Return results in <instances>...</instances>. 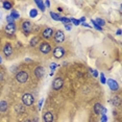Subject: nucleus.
Instances as JSON below:
<instances>
[{"label":"nucleus","instance_id":"nucleus-37","mask_svg":"<svg viewBox=\"0 0 122 122\" xmlns=\"http://www.w3.org/2000/svg\"><path fill=\"white\" fill-rule=\"evenodd\" d=\"M116 35H117V36H121V29H118L117 32H116Z\"/></svg>","mask_w":122,"mask_h":122},{"label":"nucleus","instance_id":"nucleus-10","mask_svg":"<svg viewBox=\"0 0 122 122\" xmlns=\"http://www.w3.org/2000/svg\"><path fill=\"white\" fill-rule=\"evenodd\" d=\"M107 86H109V88L111 89L112 91H117L118 89H119V85H118V82L116 81L115 79H112V78H109V79H107V82H105Z\"/></svg>","mask_w":122,"mask_h":122},{"label":"nucleus","instance_id":"nucleus-23","mask_svg":"<svg viewBox=\"0 0 122 122\" xmlns=\"http://www.w3.org/2000/svg\"><path fill=\"white\" fill-rule=\"evenodd\" d=\"M37 16H38V10H37L32 9V10H29V17L30 18H36Z\"/></svg>","mask_w":122,"mask_h":122},{"label":"nucleus","instance_id":"nucleus-39","mask_svg":"<svg viewBox=\"0 0 122 122\" xmlns=\"http://www.w3.org/2000/svg\"><path fill=\"white\" fill-rule=\"evenodd\" d=\"M23 122H31V121H30V120H28V119H27V120H24Z\"/></svg>","mask_w":122,"mask_h":122},{"label":"nucleus","instance_id":"nucleus-7","mask_svg":"<svg viewBox=\"0 0 122 122\" xmlns=\"http://www.w3.org/2000/svg\"><path fill=\"white\" fill-rule=\"evenodd\" d=\"M16 30H17V26H16V23H9L6 24L4 28V31L6 35L9 36H14L16 34Z\"/></svg>","mask_w":122,"mask_h":122},{"label":"nucleus","instance_id":"nucleus-6","mask_svg":"<svg viewBox=\"0 0 122 122\" xmlns=\"http://www.w3.org/2000/svg\"><path fill=\"white\" fill-rule=\"evenodd\" d=\"M53 40L55 43L61 44L65 41V34H64L63 30H56L53 34Z\"/></svg>","mask_w":122,"mask_h":122},{"label":"nucleus","instance_id":"nucleus-24","mask_svg":"<svg viewBox=\"0 0 122 122\" xmlns=\"http://www.w3.org/2000/svg\"><path fill=\"white\" fill-rule=\"evenodd\" d=\"M16 111H17L19 114H21V113L25 112V109H24L23 105H17V107H16Z\"/></svg>","mask_w":122,"mask_h":122},{"label":"nucleus","instance_id":"nucleus-8","mask_svg":"<svg viewBox=\"0 0 122 122\" xmlns=\"http://www.w3.org/2000/svg\"><path fill=\"white\" fill-rule=\"evenodd\" d=\"M13 46L10 43H6L5 45L3 46V49H2V52H3L4 56L5 57H10V55L13 54Z\"/></svg>","mask_w":122,"mask_h":122},{"label":"nucleus","instance_id":"nucleus-26","mask_svg":"<svg viewBox=\"0 0 122 122\" xmlns=\"http://www.w3.org/2000/svg\"><path fill=\"white\" fill-rule=\"evenodd\" d=\"M61 22H63V23L64 24H69V23H70V19H69V18H66V17H61V20H60Z\"/></svg>","mask_w":122,"mask_h":122},{"label":"nucleus","instance_id":"nucleus-38","mask_svg":"<svg viewBox=\"0 0 122 122\" xmlns=\"http://www.w3.org/2000/svg\"><path fill=\"white\" fill-rule=\"evenodd\" d=\"M2 78H3V73H2V72L0 71V81L2 80Z\"/></svg>","mask_w":122,"mask_h":122},{"label":"nucleus","instance_id":"nucleus-22","mask_svg":"<svg viewBox=\"0 0 122 122\" xmlns=\"http://www.w3.org/2000/svg\"><path fill=\"white\" fill-rule=\"evenodd\" d=\"M95 22L97 23V25L100 26V27H103L105 25V21L102 20V19H100V18H97L96 20H95Z\"/></svg>","mask_w":122,"mask_h":122},{"label":"nucleus","instance_id":"nucleus-2","mask_svg":"<svg viewBox=\"0 0 122 122\" xmlns=\"http://www.w3.org/2000/svg\"><path fill=\"white\" fill-rule=\"evenodd\" d=\"M21 28H22V31L24 32L25 36H28L32 30V23L30 21H23L21 24Z\"/></svg>","mask_w":122,"mask_h":122},{"label":"nucleus","instance_id":"nucleus-5","mask_svg":"<svg viewBox=\"0 0 122 122\" xmlns=\"http://www.w3.org/2000/svg\"><path fill=\"white\" fill-rule=\"evenodd\" d=\"M52 54H53V57H55V59H62L65 55V48H63L61 46L55 47V48L52 49Z\"/></svg>","mask_w":122,"mask_h":122},{"label":"nucleus","instance_id":"nucleus-31","mask_svg":"<svg viewBox=\"0 0 122 122\" xmlns=\"http://www.w3.org/2000/svg\"><path fill=\"white\" fill-rule=\"evenodd\" d=\"M6 21L9 22V23H15V20H14V19L10 17V15H7V16H6Z\"/></svg>","mask_w":122,"mask_h":122},{"label":"nucleus","instance_id":"nucleus-16","mask_svg":"<svg viewBox=\"0 0 122 122\" xmlns=\"http://www.w3.org/2000/svg\"><path fill=\"white\" fill-rule=\"evenodd\" d=\"M102 109H103V107H102L101 103H96L94 105V113H95L96 115H100Z\"/></svg>","mask_w":122,"mask_h":122},{"label":"nucleus","instance_id":"nucleus-4","mask_svg":"<svg viewBox=\"0 0 122 122\" xmlns=\"http://www.w3.org/2000/svg\"><path fill=\"white\" fill-rule=\"evenodd\" d=\"M40 51L42 52L43 54H48L52 51V47L48 42H42L40 44V47H39Z\"/></svg>","mask_w":122,"mask_h":122},{"label":"nucleus","instance_id":"nucleus-27","mask_svg":"<svg viewBox=\"0 0 122 122\" xmlns=\"http://www.w3.org/2000/svg\"><path fill=\"white\" fill-rule=\"evenodd\" d=\"M89 71H90L91 73L93 74V76H94V77H98L99 74H98V71H97V70H95V69H92V68H90V69H89Z\"/></svg>","mask_w":122,"mask_h":122},{"label":"nucleus","instance_id":"nucleus-20","mask_svg":"<svg viewBox=\"0 0 122 122\" xmlns=\"http://www.w3.org/2000/svg\"><path fill=\"white\" fill-rule=\"evenodd\" d=\"M10 17H12L14 20H17V19L20 18V14L18 13V10H12V12H10Z\"/></svg>","mask_w":122,"mask_h":122},{"label":"nucleus","instance_id":"nucleus-17","mask_svg":"<svg viewBox=\"0 0 122 122\" xmlns=\"http://www.w3.org/2000/svg\"><path fill=\"white\" fill-rule=\"evenodd\" d=\"M39 42H40V38L36 36V37L31 38V40L29 41V45L31 46V47H35V46H37V45H38Z\"/></svg>","mask_w":122,"mask_h":122},{"label":"nucleus","instance_id":"nucleus-13","mask_svg":"<svg viewBox=\"0 0 122 122\" xmlns=\"http://www.w3.org/2000/svg\"><path fill=\"white\" fill-rule=\"evenodd\" d=\"M43 119L45 122H52L53 121V115L51 112H45L43 115Z\"/></svg>","mask_w":122,"mask_h":122},{"label":"nucleus","instance_id":"nucleus-32","mask_svg":"<svg viewBox=\"0 0 122 122\" xmlns=\"http://www.w3.org/2000/svg\"><path fill=\"white\" fill-rule=\"evenodd\" d=\"M43 102H44V98H41L40 102H39V105H38V110L41 111V109H42V105H43Z\"/></svg>","mask_w":122,"mask_h":122},{"label":"nucleus","instance_id":"nucleus-19","mask_svg":"<svg viewBox=\"0 0 122 122\" xmlns=\"http://www.w3.org/2000/svg\"><path fill=\"white\" fill-rule=\"evenodd\" d=\"M35 3L37 4V6L39 7V9L41 10V12H45L46 10V7H45V5H44V1H35Z\"/></svg>","mask_w":122,"mask_h":122},{"label":"nucleus","instance_id":"nucleus-29","mask_svg":"<svg viewBox=\"0 0 122 122\" xmlns=\"http://www.w3.org/2000/svg\"><path fill=\"white\" fill-rule=\"evenodd\" d=\"M99 76H100V82L101 84H105L107 82V78H105L103 73H99Z\"/></svg>","mask_w":122,"mask_h":122},{"label":"nucleus","instance_id":"nucleus-25","mask_svg":"<svg viewBox=\"0 0 122 122\" xmlns=\"http://www.w3.org/2000/svg\"><path fill=\"white\" fill-rule=\"evenodd\" d=\"M91 22H92V24H93L94 28H95L96 30H99V31H102V27H100V26H98V25H97V23L95 22V20H91Z\"/></svg>","mask_w":122,"mask_h":122},{"label":"nucleus","instance_id":"nucleus-15","mask_svg":"<svg viewBox=\"0 0 122 122\" xmlns=\"http://www.w3.org/2000/svg\"><path fill=\"white\" fill-rule=\"evenodd\" d=\"M111 102H112V104H113L115 107H120V103H121L120 97H119V96H115V97H113L112 100H111Z\"/></svg>","mask_w":122,"mask_h":122},{"label":"nucleus","instance_id":"nucleus-30","mask_svg":"<svg viewBox=\"0 0 122 122\" xmlns=\"http://www.w3.org/2000/svg\"><path fill=\"white\" fill-rule=\"evenodd\" d=\"M70 21L72 22V23L74 24L75 26H78V25H80V22L77 20V19H74V18H72V19H70Z\"/></svg>","mask_w":122,"mask_h":122},{"label":"nucleus","instance_id":"nucleus-40","mask_svg":"<svg viewBox=\"0 0 122 122\" xmlns=\"http://www.w3.org/2000/svg\"><path fill=\"white\" fill-rule=\"evenodd\" d=\"M2 63V59H1V56H0V64Z\"/></svg>","mask_w":122,"mask_h":122},{"label":"nucleus","instance_id":"nucleus-14","mask_svg":"<svg viewBox=\"0 0 122 122\" xmlns=\"http://www.w3.org/2000/svg\"><path fill=\"white\" fill-rule=\"evenodd\" d=\"M7 109H9V103H7L5 100H1L0 101V112L4 113L6 112Z\"/></svg>","mask_w":122,"mask_h":122},{"label":"nucleus","instance_id":"nucleus-28","mask_svg":"<svg viewBox=\"0 0 122 122\" xmlns=\"http://www.w3.org/2000/svg\"><path fill=\"white\" fill-rule=\"evenodd\" d=\"M57 67H59V65H57V64H55V63H51L50 66H49V68L51 69V72H54V70H55V69H56Z\"/></svg>","mask_w":122,"mask_h":122},{"label":"nucleus","instance_id":"nucleus-3","mask_svg":"<svg viewBox=\"0 0 122 122\" xmlns=\"http://www.w3.org/2000/svg\"><path fill=\"white\" fill-rule=\"evenodd\" d=\"M16 79H17L18 82L20 84H25V82L28 80V73L26 71H20L17 73L16 75Z\"/></svg>","mask_w":122,"mask_h":122},{"label":"nucleus","instance_id":"nucleus-33","mask_svg":"<svg viewBox=\"0 0 122 122\" xmlns=\"http://www.w3.org/2000/svg\"><path fill=\"white\" fill-rule=\"evenodd\" d=\"M100 122H107V115H101Z\"/></svg>","mask_w":122,"mask_h":122},{"label":"nucleus","instance_id":"nucleus-36","mask_svg":"<svg viewBox=\"0 0 122 122\" xmlns=\"http://www.w3.org/2000/svg\"><path fill=\"white\" fill-rule=\"evenodd\" d=\"M64 26H65L66 30H71V26L69 25V24H64Z\"/></svg>","mask_w":122,"mask_h":122},{"label":"nucleus","instance_id":"nucleus-21","mask_svg":"<svg viewBox=\"0 0 122 122\" xmlns=\"http://www.w3.org/2000/svg\"><path fill=\"white\" fill-rule=\"evenodd\" d=\"M50 16L54 21H60L61 20V15H59V14H56L54 12H50Z\"/></svg>","mask_w":122,"mask_h":122},{"label":"nucleus","instance_id":"nucleus-9","mask_svg":"<svg viewBox=\"0 0 122 122\" xmlns=\"http://www.w3.org/2000/svg\"><path fill=\"white\" fill-rule=\"evenodd\" d=\"M63 86H64V80H63V78H61V77H56V78L53 80V82H52V89L55 91L62 89Z\"/></svg>","mask_w":122,"mask_h":122},{"label":"nucleus","instance_id":"nucleus-1","mask_svg":"<svg viewBox=\"0 0 122 122\" xmlns=\"http://www.w3.org/2000/svg\"><path fill=\"white\" fill-rule=\"evenodd\" d=\"M35 102V97L31 95V94L29 93H26L24 94L23 96H22V103L25 104L26 107H30V105H32Z\"/></svg>","mask_w":122,"mask_h":122},{"label":"nucleus","instance_id":"nucleus-34","mask_svg":"<svg viewBox=\"0 0 122 122\" xmlns=\"http://www.w3.org/2000/svg\"><path fill=\"white\" fill-rule=\"evenodd\" d=\"M44 5H45V7H49L50 6V1H48V0H47V1H44Z\"/></svg>","mask_w":122,"mask_h":122},{"label":"nucleus","instance_id":"nucleus-12","mask_svg":"<svg viewBox=\"0 0 122 122\" xmlns=\"http://www.w3.org/2000/svg\"><path fill=\"white\" fill-rule=\"evenodd\" d=\"M35 75L39 79L42 78V77L45 75V69H44V67H42V66H39V67L36 68L35 69Z\"/></svg>","mask_w":122,"mask_h":122},{"label":"nucleus","instance_id":"nucleus-18","mask_svg":"<svg viewBox=\"0 0 122 122\" xmlns=\"http://www.w3.org/2000/svg\"><path fill=\"white\" fill-rule=\"evenodd\" d=\"M2 6H3L4 10H12V7H13V3L10 1H3L2 2Z\"/></svg>","mask_w":122,"mask_h":122},{"label":"nucleus","instance_id":"nucleus-11","mask_svg":"<svg viewBox=\"0 0 122 122\" xmlns=\"http://www.w3.org/2000/svg\"><path fill=\"white\" fill-rule=\"evenodd\" d=\"M53 29L50 28V27H47V28H45L43 30V32H42V37L45 39V40H49L52 36H53Z\"/></svg>","mask_w":122,"mask_h":122},{"label":"nucleus","instance_id":"nucleus-35","mask_svg":"<svg viewBox=\"0 0 122 122\" xmlns=\"http://www.w3.org/2000/svg\"><path fill=\"white\" fill-rule=\"evenodd\" d=\"M81 25H82V26H85V27H89V28H91V27H92V26L90 25V24L86 23V22H84V23H81Z\"/></svg>","mask_w":122,"mask_h":122}]
</instances>
